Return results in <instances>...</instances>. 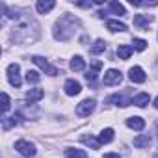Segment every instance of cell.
<instances>
[{"instance_id":"6da1fadb","label":"cell","mask_w":158,"mask_h":158,"mask_svg":"<svg viewBox=\"0 0 158 158\" xmlns=\"http://www.w3.org/2000/svg\"><path fill=\"white\" fill-rule=\"evenodd\" d=\"M65 24H67V23H65V17H61V19L56 23V30H54V37H56V39L65 41V39L73 37V34H74V26L78 24V21L73 19V23H71L69 26H65Z\"/></svg>"},{"instance_id":"7a4b0ae2","label":"cell","mask_w":158,"mask_h":158,"mask_svg":"<svg viewBox=\"0 0 158 158\" xmlns=\"http://www.w3.org/2000/svg\"><path fill=\"white\" fill-rule=\"evenodd\" d=\"M19 71H21V67H19L17 63H10V65H8V78H10V84H11L13 88H21V84H23Z\"/></svg>"},{"instance_id":"3957f363","label":"cell","mask_w":158,"mask_h":158,"mask_svg":"<svg viewBox=\"0 0 158 158\" xmlns=\"http://www.w3.org/2000/svg\"><path fill=\"white\" fill-rule=\"evenodd\" d=\"M121 80H123V76H121V73H119L117 69L106 71V73H104V78H102L104 86H117V84H121Z\"/></svg>"},{"instance_id":"277c9868","label":"cell","mask_w":158,"mask_h":158,"mask_svg":"<svg viewBox=\"0 0 158 158\" xmlns=\"http://www.w3.org/2000/svg\"><path fill=\"white\" fill-rule=\"evenodd\" d=\"M93 110H95V101L93 99H86V101H82L80 104L76 106V114L80 117H88Z\"/></svg>"},{"instance_id":"5b68a950","label":"cell","mask_w":158,"mask_h":158,"mask_svg":"<svg viewBox=\"0 0 158 158\" xmlns=\"http://www.w3.org/2000/svg\"><path fill=\"white\" fill-rule=\"evenodd\" d=\"M32 61H34V63H35L39 69H43L47 74H50V76L58 74V69H56V67H52V65H50V63H48V61H47L43 56H34V58H32Z\"/></svg>"},{"instance_id":"8992f818","label":"cell","mask_w":158,"mask_h":158,"mask_svg":"<svg viewBox=\"0 0 158 158\" xmlns=\"http://www.w3.org/2000/svg\"><path fill=\"white\" fill-rule=\"evenodd\" d=\"M15 149L23 154V156H35V147H34V143H30V141H24V139H19L17 143H15Z\"/></svg>"},{"instance_id":"52a82bcc","label":"cell","mask_w":158,"mask_h":158,"mask_svg":"<svg viewBox=\"0 0 158 158\" xmlns=\"http://www.w3.org/2000/svg\"><path fill=\"white\" fill-rule=\"evenodd\" d=\"M128 78H130L132 82H136V84H141V82H145V73H143L141 67H130Z\"/></svg>"},{"instance_id":"ba28073f","label":"cell","mask_w":158,"mask_h":158,"mask_svg":"<svg viewBox=\"0 0 158 158\" xmlns=\"http://www.w3.org/2000/svg\"><path fill=\"white\" fill-rule=\"evenodd\" d=\"M80 91H82V88H80V84H78L76 80H67L65 82V93L69 97H74V95H78Z\"/></svg>"},{"instance_id":"9c48e42d","label":"cell","mask_w":158,"mask_h":158,"mask_svg":"<svg viewBox=\"0 0 158 158\" xmlns=\"http://www.w3.org/2000/svg\"><path fill=\"white\" fill-rule=\"evenodd\" d=\"M54 6H56L54 0H39V2L35 4V10H37L39 13H48Z\"/></svg>"},{"instance_id":"30bf717a","label":"cell","mask_w":158,"mask_h":158,"mask_svg":"<svg viewBox=\"0 0 158 158\" xmlns=\"http://www.w3.org/2000/svg\"><path fill=\"white\" fill-rule=\"evenodd\" d=\"M127 127H128V128H134V130H141V128L145 127V121H143L141 117L134 115V117H128V119H127Z\"/></svg>"},{"instance_id":"8fae6325","label":"cell","mask_w":158,"mask_h":158,"mask_svg":"<svg viewBox=\"0 0 158 158\" xmlns=\"http://www.w3.org/2000/svg\"><path fill=\"white\" fill-rule=\"evenodd\" d=\"M149 101H151L149 93H139V95H136V97L132 99V104H136V106H139V108H145V106L149 104Z\"/></svg>"},{"instance_id":"7c38bea8","label":"cell","mask_w":158,"mask_h":158,"mask_svg":"<svg viewBox=\"0 0 158 158\" xmlns=\"http://www.w3.org/2000/svg\"><path fill=\"white\" fill-rule=\"evenodd\" d=\"M151 21H152V17H149V15H134V26H138V28L149 26Z\"/></svg>"},{"instance_id":"4fadbf2b","label":"cell","mask_w":158,"mask_h":158,"mask_svg":"<svg viewBox=\"0 0 158 158\" xmlns=\"http://www.w3.org/2000/svg\"><path fill=\"white\" fill-rule=\"evenodd\" d=\"M132 50H134V47H130V45H121V47L117 48V56H119L121 60H128V58L132 56Z\"/></svg>"},{"instance_id":"5bb4252c","label":"cell","mask_w":158,"mask_h":158,"mask_svg":"<svg viewBox=\"0 0 158 158\" xmlns=\"http://www.w3.org/2000/svg\"><path fill=\"white\" fill-rule=\"evenodd\" d=\"M84 67H86V61H84L82 56H74V58L71 60V69H73V71H82Z\"/></svg>"},{"instance_id":"9a60e30c","label":"cell","mask_w":158,"mask_h":158,"mask_svg":"<svg viewBox=\"0 0 158 158\" xmlns=\"http://www.w3.org/2000/svg\"><path fill=\"white\" fill-rule=\"evenodd\" d=\"M45 97V91L43 89H28L26 91V99L28 101H41Z\"/></svg>"},{"instance_id":"2e32d148","label":"cell","mask_w":158,"mask_h":158,"mask_svg":"<svg viewBox=\"0 0 158 158\" xmlns=\"http://www.w3.org/2000/svg\"><path fill=\"white\" fill-rule=\"evenodd\" d=\"M151 143V136L149 134H143V136H138V138H134V147H138V149H141V147H147Z\"/></svg>"},{"instance_id":"e0dca14e","label":"cell","mask_w":158,"mask_h":158,"mask_svg":"<svg viewBox=\"0 0 158 158\" xmlns=\"http://www.w3.org/2000/svg\"><path fill=\"white\" fill-rule=\"evenodd\" d=\"M106 26H108V30H112V32H125V30H127V24H123V23H119V21H108Z\"/></svg>"},{"instance_id":"ac0fdd59","label":"cell","mask_w":158,"mask_h":158,"mask_svg":"<svg viewBox=\"0 0 158 158\" xmlns=\"http://www.w3.org/2000/svg\"><path fill=\"white\" fill-rule=\"evenodd\" d=\"M112 139H114V128H104L101 132V136H99V141L101 143H110Z\"/></svg>"},{"instance_id":"d6986e66","label":"cell","mask_w":158,"mask_h":158,"mask_svg":"<svg viewBox=\"0 0 158 158\" xmlns=\"http://www.w3.org/2000/svg\"><path fill=\"white\" fill-rule=\"evenodd\" d=\"M65 158H86V152L82 149H67Z\"/></svg>"},{"instance_id":"ffe728a7","label":"cell","mask_w":158,"mask_h":158,"mask_svg":"<svg viewBox=\"0 0 158 158\" xmlns=\"http://www.w3.org/2000/svg\"><path fill=\"white\" fill-rule=\"evenodd\" d=\"M104 50H106V43H104L102 39H97L95 45L91 47V54H101V52H104Z\"/></svg>"},{"instance_id":"44dd1931","label":"cell","mask_w":158,"mask_h":158,"mask_svg":"<svg viewBox=\"0 0 158 158\" xmlns=\"http://www.w3.org/2000/svg\"><path fill=\"white\" fill-rule=\"evenodd\" d=\"M108 102H117L119 106H128V104H130V101H128V99H125L123 95H114V97H110V99H108Z\"/></svg>"},{"instance_id":"7402d4cb","label":"cell","mask_w":158,"mask_h":158,"mask_svg":"<svg viewBox=\"0 0 158 158\" xmlns=\"http://www.w3.org/2000/svg\"><path fill=\"white\" fill-rule=\"evenodd\" d=\"M26 80H28V84H37L41 80V76H39L37 71H28L26 73Z\"/></svg>"},{"instance_id":"603a6c76","label":"cell","mask_w":158,"mask_h":158,"mask_svg":"<svg viewBox=\"0 0 158 158\" xmlns=\"http://www.w3.org/2000/svg\"><path fill=\"white\" fill-rule=\"evenodd\" d=\"M82 141H84L86 145H91V149H99V147H101V141L95 139V138H91V136H82Z\"/></svg>"},{"instance_id":"cb8c5ba5","label":"cell","mask_w":158,"mask_h":158,"mask_svg":"<svg viewBox=\"0 0 158 158\" xmlns=\"http://www.w3.org/2000/svg\"><path fill=\"white\" fill-rule=\"evenodd\" d=\"M110 10H112L114 13H117V15H125V13H127V11H125V6L119 4V2H110Z\"/></svg>"},{"instance_id":"d4e9b609","label":"cell","mask_w":158,"mask_h":158,"mask_svg":"<svg viewBox=\"0 0 158 158\" xmlns=\"http://www.w3.org/2000/svg\"><path fill=\"white\" fill-rule=\"evenodd\" d=\"M132 45H134V48H136V50H139V52L147 48V41H143V39H138V37L132 41Z\"/></svg>"},{"instance_id":"484cf974","label":"cell","mask_w":158,"mask_h":158,"mask_svg":"<svg viewBox=\"0 0 158 158\" xmlns=\"http://www.w3.org/2000/svg\"><path fill=\"white\" fill-rule=\"evenodd\" d=\"M10 110V97H8V93H2V112L6 114Z\"/></svg>"},{"instance_id":"4316f807","label":"cell","mask_w":158,"mask_h":158,"mask_svg":"<svg viewBox=\"0 0 158 158\" xmlns=\"http://www.w3.org/2000/svg\"><path fill=\"white\" fill-rule=\"evenodd\" d=\"M86 78H88V82L93 84V82L97 80V71H95V69H89V71L86 73Z\"/></svg>"},{"instance_id":"83f0119b","label":"cell","mask_w":158,"mask_h":158,"mask_svg":"<svg viewBox=\"0 0 158 158\" xmlns=\"http://www.w3.org/2000/svg\"><path fill=\"white\" fill-rule=\"evenodd\" d=\"M101 67H102V61H99V60H97V61H93V63H91V69H95V71H99V69H101Z\"/></svg>"},{"instance_id":"f1b7e54d","label":"cell","mask_w":158,"mask_h":158,"mask_svg":"<svg viewBox=\"0 0 158 158\" xmlns=\"http://www.w3.org/2000/svg\"><path fill=\"white\" fill-rule=\"evenodd\" d=\"M104 158H119V154H115V152H108V154H104Z\"/></svg>"},{"instance_id":"f546056e","label":"cell","mask_w":158,"mask_h":158,"mask_svg":"<svg viewBox=\"0 0 158 158\" xmlns=\"http://www.w3.org/2000/svg\"><path fill=\"white\" fill-rule=\"evenodd\" d=\"M154 106H156V108H158V97H156V99H154Z\"/></svg>"},{"instance_id":"4dcf8cb0","label":"cell","mask_w":158,"mask_h":158,"mask_svg":"<svg viewBox=\"0 0 158 158\" xmlns=\"http://www.w3.org/2000/svg\"><path fill=\"white\" fill-rule=\"evenodd\" d=\"M156 134H158V121H156Z\"/></svg>"}]
</instances>
